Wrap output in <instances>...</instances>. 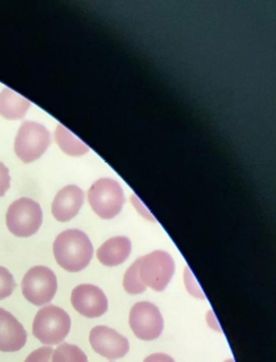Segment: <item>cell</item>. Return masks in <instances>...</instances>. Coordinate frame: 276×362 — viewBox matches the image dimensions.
<instances>
[{"label": "cell", "mask_w": 276, "mask_h": 362, "mask_svg": "<svg viewBox=\"0 0 276 362\" xmlns=\"http://www.w3.org/2000/svg\"><path fill=\"white\" fill-rule=\"evenodd\" d=\"M88 198L92 210L104 220H110L118 216L126 202L121 186L112 179L96 181L90 188Z\"/></svg>", "instance_id": "cell-3"}, {"label": "cell", "mask_w": 276, "mask_h": 362, "mask_svg": "<svg viewBox=\"0 0 276 362\" xmlns=\"http://www.w3.org/2000/svg\"><path fill=\"white\" fill-rule=\"evenodd\" d=\"M50 143V132L46 127L34 122H25L18 130L14 151L23 163H30L46 153Z\"/></svg>", "instance_id": "cell-6"}, {"label": "cell", "mask_w": 276, "mask_h": 362, "mask_svg": "<svg viewBox=\"0 0 276 362\" xmlns=\"http://www.w3.org/2000/svg\"><path fill=\"white\" fill-rule=\"evenodd\" d=\"M128 322L134 334L143 341L157 339L164 328L160 310L149 302L136 303L131 310Z\"/></svg>", "instance_id": "cell-8"}, {"label": "cell", "mask_w": 276, "mask_h": 362, "mask_svg": "<svg viewBox=\"0 0 276 362\" xmlns=\"http://www.w3.org/2000/svg\"><path fill=\"white\" fill-rule=\"evenodd\" d=\"M85 200L83 189L76 185H68L61 189L55 196L52 204V214L59 222L73 220L79 211Z\"/></svg>", "instance_id": "cell-12"}, {"label": "cell", "mask_w": 276, "mask_h": 362, "mask_svg": "<svg viewBox=\"0 0 276 362\" xmlns=\"http://www.w3.org/2000/svg\"><path fill=\"white\" fill-rule=\"evenodd\" d=\"M69 315L54 305L39 310L32 322V334L44 345L60 344L71 331Z\"/></svg>", "instance_id": "cell-2"}, {"label": "cell", "mask_w": 276, "mask_h": 362, "mask_svg": "<svg viewBox=\"0 0 276 362\" xmlns=\"http://www.w3.org/2000/svg\"><path fill=\"white\" fill-rule=\"evenodd\" d=\"M55 141L65 154L69 156H83L90 151L89 146L65 128L62 124L57 126L55 131Z\"/></svg>", "instance_id": "cell-15"}, {"label": "cell", "mask_w": 276, "mask_h": 362, "mask_svg": "<svg viewBox=\"0 0 276 362\" xmlns=\"http://www.w3.org/2000/svg\"><path fill=\"white\" fill-rule=\"evenodd\" d=\"M28 341V333L22 323L8 310L0 308V351H21Z\"/></svg>", "instance_id": "cell-11"}, {"label": "cell", "mask_w": 276, "mask_h": 362, "mask_svg": "<svg viewBox=\"0 0 276 362\" xmlns=\"http://www.w3.org/2000/svg\"><path fill=\"white\" fill-rule=\"evenodd\" d=\"M138 275L145 287L164 291L175 273L173 257L164 251H153L138 259Z\"/></svg>", "instance_id": "cell-4"}, {"label": "cell", "mask_w": 276, "mask_h": 362, "mask_svg": "<svg viewBox=\"0 0 276 362\" xmlns=\"http://www.w3.org/2000/svg\"><path fill=\"white\" fill-rule=\"evenodd\" d=\"M144 362H175V360L165 354H152V355L148 356Z\"/></svg>", "instance_id": "cell-21"}, {"label": "cell", "mask_w": 276, "mask_h": 362, "mask_svg": "<svg viewBox=\"0 0 276 362\" xmlns=\"http://www.w3.org/2000/svg\"><path fill=\"white\" fill-rule=\"evenodd\" d=\"M30 102L12 90L4 89L0 93V115L6 119H22L30 110Z\"/></svg>", "instance_id": "cell-14"}, {"label": "cell", "mask_w": 276, "mask_h": 362, "mask_svg": "<svg viewBox=\"0 0 276 362\" xmlns=\"http://www.w3.org/2000/svg\"><path fill=\"white\" fill-rule=\"evenodd\" d=\"M53 351L50 346L40 347L30 354L24 362H52Z\"/></svg>", "instance_id": "cell-19"}, {"label": "cell", "mask_w": 276, "mask_h": 362, "mask_svg": "<svg viewBox=\"0 0 276 362\" xmlns=\"http://www.w3.org/2000/svg\"><path fill=\"white\" fill-rule=\"evenodd\" d=\"M57 291V278L46 266H35L22 280V293L35 306H44L54 298Z\"/></svg>", "instance_id": "cell-7"}, {"label": "cell", "mask_w": 276, "mask_h": 362, "mask_svg": "<svg viewBox=\"0 0 276 362\" xmlns=\"http://www.w3.org/2000/svg\"><path fill=\"white\" fill-rule=\"evenodd\" d=\"M52 362H88V358L79 347L63 343L53 351Z\"/></svg>", "instance_id": "cell-16"}, {"label": "cell", "mask_w": 276, "mask_h": 362, "mask_svg": "<svg viewBox=\"0 0 276 362\" xmlns=\"http://www.w3.org/2000/svg\"><path fill=\"white\" fill-rule=\"evenodd\" d=\"M138 264L140 261L136 259L131 265L130 269L126 271L124 278V288L128 293L136 296V294L143 293L146 290L143 282L140 281V275H138Z\"/></svg>", "instance_id": "cell-17"}, {"label": "cell", "mask_w": 276, "mask_h": 362, "mask_svg": "<svg viewBox=\"0 0 276 362\" xmlns=\"http://www.w3.org/2000/svg\"><path fill=\"white\" fill-rule=\"evenodd\" d=\"M92 349L109 360L120 359L130 351V343L126 337L108 327L97 326L90 332Z\"/></svg>", "instance_id": "cell-9"}, {"label": "cell", "mask_w": 276, "mask_h": 362, "mask_svg": "<svg viewBox=\"0 0 276 362\" xmlns=\"http://www.w3.org/2000/svg\"><path fill=\"white\" fill-rule=\"evenodd\" d=\"M224 362H235V361L233 359H229V360H226V361H224Z\"/></svg>", "instance_id": "cell-22"}, {"label": "cell", "mask_w": 276, "mask_h": 362, "mask_svg": "<svg viewBox=\"0 0 276 362\" xmlns=\"http://www.w3.org/2000/svg\"><path fill=\"white\" fill-rule=\"evenodd\" d=\"M10 181L11 179H10L9 169L3 163H0V197H3L7 193L10 187Z\"/></svg>", "instance_id": "cell-20"}, {"label": "cell", "mask_w": 276, "mask_h": 362, "mask_svg": "<svg viewBox=\"0 0 276 362\" xmlns=\"http://www.w3.org/2000/svg\"><path fill=\"white\" fill-rule=\"evenodd\" d=\"M16 288L13 275L6 267L0 266V300L9 298Z\"/></svg>", "instance_id": "cell-18"}, {"label": "cell", "mask_w": 276, "mask_h": 362, "mask_svg": "<svg viewBox=\"0 0 276 362\" xmlns=\"http://www.w3.org/2000/svg\"><path fill=\"white\" fill-rule=\"evenodd\" d=\"M71 305L79 314L87 318L103 316L108 310L105 293L93 284H80L73 290Z\"/></svg>", "instance_id": "cell-10"}, {"label": "cell", "mask_w": 276, "mask_h": 362, "mask_svg": "<svg viewBox=\"0 0 276 362\" xmlns=\"http://www.w3.org/2000/svg\"><path fill=\"white\" fill-rule=\"evenodd\" d=\"M57 264L69 273H78L89 265L93 257V245L87 234L79 230L61 233L53 243Z\"/></svg>", "instance_id": "cell-1"}, {"label": "cell", "mask_w": 276, "mask_h": 362, "mask_svg": "<svg viewBox=\"0 0 276 362\" xmlns=\"http://www.w3.org/2000/svg\"><path fill=\"white\" fill-rule=\"evenodd\" d=\"M6 221L8 230L14 236L28 238L36 234L42 226V206L30 198L16 200L8 209Z\"/></svg>", "instance_id": "cell-5"}, {"label": "cell", "mask_w": 276, "mask_h": 362, "mask_svg": "<svg viewBox=\"0 0 276 362\" xmlns=\"http://www.w3.org/2000/svg\"><path fill=\"white\" fill-rule=\"evenodd\" d=\"M132 251V243L124 236L108 239L96 253L98 261L108 267L121 265L128 259Z\"/></svg>", "instance_id": "cell-13"}]
</instances>
